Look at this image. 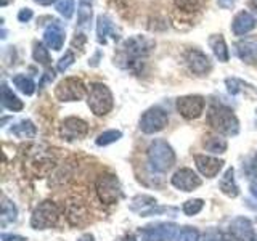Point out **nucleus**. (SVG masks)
I'll return each mask as SVG.
<instances>
[{
	"instance_id": "a211bd4d",
	"label": "nucleus",
	"mask_w": 257,
	"mask_h": 241,
	"mask_svg": "<svg viewBox=\"0 0 257 241\" xmlns=\"http://www.w3.org/2000/svg\"><path fill=\"white\" fill-rule=\"evenodd\" d=\"M235 47H236V55L241 61H244L246 64H257V40L255 39L239 40Z\"/></svg>"
},
{
	"instance_id": "4be33fe9",
	"label": "nucleus",
	"mask_w": 257,
	"mask_h": 241,
	"mask_svg": "<svg viewBox=\"0 0 257 241\" xmlns=\"http://www.w3.org/2000/svg\"><path fill=\"white\" fill-rule=\"evenodd\" d=\"M209 45H211L212 52L215 55V58L222 61V63H227L230 58V53H228V48L227 44H225V39L222 37V34H214L209 37Z\"/></svg>"
},
{
	"instance_id": "412c9836",
	"label": "nucleus",
	"mask_w": 257,
	"mask_h": 241,
	"mask_svg": "<svg viewBox=\"0 0 257 241\" xmlns=\"http://www.w3.org/2000/svg\"><path fill=\"white\" fill-rule=\"evenodd\" d=\"M108 36H112L116 39V28L106 15H100L96 18V39H98L100 44H106Z\"/></svg>"
},
{
	"instance_id": "f3484780",
	"label": "nucleus",
	"mask_w": 257,
	"mask_h": 241,
	"mask_svg": "<svg viewBox=\"0 0 257 241\" xmlns=\"http://www.w3.org/2000/svg\"><path fill=\"white\" fill-rule=\"evenodd\" d=\"M257 26V21L249 12H239L231 23V31L235 36H246Z\"/></svg>"
},
{
	"instance_id": "ddd939ff",
	"label": "nucleus",
	"mask_w": 257,
	"mask_h": 241,
	"mask_svg": "<svg viewBox=\"0 0 257 241\" xmlns=\"http://www.w3.org/2000/svg\"><path fill=\"white\" fill-rule=\"evenodd\" d=\"M185 63H187L188 69L196 76H206L212 68L209 56L201 50H198V48H190V50L185 53Z\"/></svg>"
},
{
	"instance_id": "9b49d317",
	"label": "nucleus",
	"mask_w": 257,
	"mask_h": 241,
	"mask_svg": "<svg viewBox=\"0 0 257 241\" xmlns=\"http://www.w3.org/2000/svg\"><path fill=\"white\" fill-rule=\"evenodd\" d=\"M171 182L177 190L187 191V193L195 191L196 188L201 187V183H203L201 177L193 171V169H188V167H182L179 171H175Z\"/></svg>"
},
{
	"instance_id": "e433bc0d",
	"label": "nucleus",
	"mask_w": 257,
	"mask_h": 241,
	"mask_svg": "<svg viewBox=\"0 0 257 241\" xmlns=\"http://www.w3.org/2000/svg\"><path fill=\"white\" fill-rule=\"evenodd\" d=\"M31 18H32V10H31V8H23V10H20V13H18V20H20L21 23H28Z\"/></svg>"
},
{
	"instance_id": "2f4dec72",
	"label": "nucleus",
	"mask_w": 257,
	"mask_h": 241,
	"mask_svg": "<svg viewBox=\"0 0 257 241\" xmlns=\"http://www.w3.org/2000/svg\"><path fill=\"white\" fill-rule=\"evenodd\" d=\"M56 10L66 20L72 18L76 10V0H56Z\"/></svg>"
},
{
	"instance_id": "7ed1b4c3",
	"label": "nucleus",
	"mask_w": 257,
	"mask_h": 241,
	"mask_svg": "<svg viewBox=\"0 0 257 241\" xmlns=\"http://www.w3.org/2000/svg\"><path fill=\"white\" fill-rule=\"evenodd\" d=\"M148 164L155 172H167L175 164V151L166 140H153L147 150Z\"/></svg>"
},
{
	"instance_id": "5701e85b",
	"label": "nucleus",
	"mask_w": 257,
	"mask_h": 241,
	"mask_svg": "<svg viewBox=\"0 0 257 241\" xmlns=\"http://www.w3.org/2000/svg\"><path fill=\"white\" fill-rule=\"evenodd\" d=\"M2 104L4 108L10 109V111H21L24 108V103L13 93V90H10V87H8L5 82L2 84Z\"/></svg>"
},
{
	"instance_id": "20e7f679",
	"label": "nucleus",
	"mask_w": 257,
	"mask_h": 241,
	"mask_svg": "<svg viewBox=\"0 0 257 241\" xmlns=\"http://www.w3.org/2000/svg\"><path fill=\"white\" fill-rule=\"evenodd\" d=\"M88 108L95 116H106L114 106V96H112L108 85L101 82H93L88 90Z\"/></svg>"
},
{
	"instance_id": "c9c22d12",
	"label": "nucleus",
	"mask_w": 257,
	"mask_h": 241,
	"mask_svg": "<svg viewBox=\"0 0 257 241\" xmlns=\"http://www.w3.org/2000/svg\"><path fill=\"white\" fill-rule=\"evenodd\" d=\"M74 60H76L74 53H72V52H66L63 58L58 61V64H56V69H58L60 72H64V71H66L71 66L72 63H74Z\"/></svg>"
},
{
	"instance_id": "f257e3e1",
	"label": "nucleus",
	"mask_w": 257,
	"mask_h": 241,
	"mask_svg": "<svg viewBox=\"0 0 257 241\" xmlns=\"http://www.w3.org/2000/svg\"><path fill=\"white\" fill-rule=\"evenodd\" d=\"M153 48H155V42L151 39L145 36H134L124 40L117 55L114 56V63L120 68H132L134 64L139 63L140 58L150 55Z\"/></svg>"
},
{
	"instance_id": "c03bdc74",
	"label": "nucleus",
	"mask_w": 257,
	"mask_h": 241,
	"mask_svg": "<svg viewBox=\"0 0 257 241\" xmlns=\"http://www.w3.org/2000/svg\"><path fill=\"white\" fill-rule=\"evenodd\" d=\"M36 4H39V5H50V4H53L55 0H34Z\"/></svg>"
},
{
	"instance_id": "a878e982",
	"label": "nucleus",
	"mask_w": 257,
	"mask_h": 241,
	"mask_svg": "<svg viewBox=\"0 0 257 241\" xmlns=\"http://www.w3.org/2000/svg\"><path fill=\"white\" fill-rule=\"evenodd\" d=\"M13 84H15V87L18 88L21 93L28 95V96L36 92L34 80H32L31 77H28V76H24V74H16L13 77Z\"/></svg>"
},
{
	"instance_id": "dca6fc26",
	"label": "nucleus",
	"mask_w": 257,
	"mask_h": 241,
	"mask_svg": "<svg viewBox=\"0 0 257 241\" xmlns=\"http://www.w3.org/2000/svg\"><path fill=\"white\" fill-rule=\"evenodd\" d=\"M44 42L48 48L58 52L64 44V29L58 21H53L50 26H47L44 32Z\"/></svg>"
},
{
	"instance_id": "79ce46f5",
	"label": "nucleus",
	"mask_w": 257,
	"mask_h": 241,
	"mask_svg": "<svg viewBox=\"0 0 257 241\" xmlns=\"http://www.w3.org/2000/svg\"><path fill=\"white\" fill-rule=\"evenodd\" d=\"M249 190H251V193H252V196L257 199V182H252L251 185H249Z\"/></svg>"
},
{
	"instance_id": "6ab92c4d",
	"label": "nucleus",
	"mask_w": 257,
	"mask_h": 241,
	"mask_svg": "<svg viewBox=\"0 0 257 241\" xmlns=\"http://www.w3.org/2000/svg\"><path fill=\"white\" fill-rule=\"evenodd\" d=\"M230 233H233L241 241H251L254 239V228L252 223L246 217H236L235 220L230 223Z\"/></svg>"
},
{
	"instance_id": "4c0bfd02",
	"label": "nucleus",
	"mask_w": 257,
	"mask_h": 241,
	"mask_svg": "<svg viewBox=\"0 0 257 241\" xmlns=\"http://www.w3.org/2000/svg\"><path fill=\"white\" fill-rule=\"evenodd\" d=\"M2 241H28L20 235H10V233H2Z\"/></svg>"
},
{
	"instance_id": "c756f323",
	"label": "nucleus",
	"mask_w": 257,
	"mask_h": 241,
	"mask_svg": "<svg viewBox=\"0 0 257 241\" xmlns=\"http://www.w3.org/2000/svg\"><path fill=\"white\" fill-rule=\"evenodd\" d=\"M32 58H34V61H37L39 64H42V66H48V64L52 63L50 53H48V48H45V45H42V44H36L34 45Z\"/></svg>"
},
{
	"instance_id": "49530a36",
	"label": "nucleus",
	"mask_w": 257,
	"mask_h": 241,
	"mask_svg": "<svg viewBox=\"0 0 257 241\" xmlns=\"http://www.w3.org/2000/svg\"><path fill=\"white\" fill-rule=\"evenodd\" d=\"M8 4V0H2V7H5Z\"/></svg>"
},
{
	"instance_id": "bb28decb",
	"label": "nucleus",
	"mask_w": 257,
	"mask_h": 241,
	"mask_svg": "<svg viewBox=\"0 0 257 241\" xmlns=\"http://www.w3.org/2000/svg\"><path fill=\"white\" fill-rule=\"evenodd\" d=\"M228 143L222 137H207L204 140V148L209 153H214V155H222V153L227 151Z\"/></svg>"
},
{
	"instance_id": "aec40b11",
	"label": "nucleus",
	"mask_w": 257,
	"mask_h": 241,
	"mask_svg": "<svg viewBox=\"0 0 257 241\" xmlns=\"http://www.w3.org/2000/svg\"><path fill=\"white\" fill-rule=\"evenodd\" d=\"M219 188L223 195L228 198H236L239 195V188L235 180V169L233 167H228L227 171H225V174L222 175V179L219 182Z\"/></svg>"
},
{
	"instance_id": "2eb2a0df",
	"label": "nucleus",
	"mask_w": 257,
	"mask_h": 241,
	"mask_svg": "<svg viewBox=\"0 0 257 241\" xmlns=\"http://www.w3.org/2000/svg\"><path fill=\"white\" fill-rule=\"evenodd\" d=\"M66 219L71 225L74 227H80L88 220V207L85 206V203H82L80 199H69L66 203Z\"/></svg>"
},
{
	"instance_id": "37998d69",
	"label": "nucleus",
	"mask_w": 257,
	"mask_h": 241,
	"mask_svg": "<svg viewBox=\"0 0 257 241\" xmlns=\"http://www.w3.org/2000/svg\"><path fill=\"white\" fill-rule=\"evenodd\" d=\"M247 5H249V8H251L252 12L257 13V0H249V4H247Z\"/></svg>"
},
{
	"instance_id": "f704fd0d",
	"label": "nucleus",
	"mask_w": 257,
	"mask_h": 241,
	"mask_svg": "<svg viewBox=\"0 0 257 241\" xmlns=\"http://www.w3.org/2000/svg\"><path fill=\"white\" fill-rule=\"evenodd\" d=\"M225 84H227V87H228V92H230L231 95H236V93H239L241 90H243V87H249L247 84H244V82H243V80L235 79V77L227 79V80H225Z\"/></svg>"
},
{
	"instance_id": "de8ad7c7",
	"label": "nucleus",
	"mask_w": 257,
	"mask_h": 241,
	"mask_svg": "<svg viewBox=\"0 0 257 241\" xmlns=\"http://www.w3.org/2000/svg\"><path fill=\"white\" fill-rule=\"evenodd\" d=\"M254 241H257V236H255V238H254Z\"/></svg>"
},
{
	"instance_id": "b1692460",
	"label": "nucleus",
	"mask_w": 257,
	"mask_h": 241,
	"mask_svg": "<svg viewBox=\"0 0 257 241\" xmlns=\"http://www.w3.org/2000/svg\"><path fill=\"white\" fill-rule=\"evenodd\" d=\"M92 5L93 0H79V8H77V24L79 28L87 29L90 26L92 20Z\"/></svg>"
},
{
	"instance_id": "0eeeda50",
	"label": "nucleus",
	"mask_w": 257,
	"mask_h": 241,
	"mask_svg": "<svg viewBox=\"0 0 257 241\" xmlns=\"http://www.w3.org/2000/svg\"><path fill=\"white\" fill-rule=\"evenodd\" d=\"M55 96L60 101H80L85 96V85L79 77H66L56 85Z\"/></svg>"
},
{
	"instance_id": "4468645a",
	"label": "nucleus",
	"mask_w": 257,
	"mask_h": 241,
	"mask_svg": "<svg viewBox=\"0 0 257 241\" xmlns=\"http://www.w3.org/2000/svg\"><path fill=\"white\" fill-rule=\"evenodd\" d=\"M195 164L199 174L206 177V179H214V177L219 175V172L223 167V159L214 158V156H207V155H195Z\"/></svg>"
},
{
	"instance_id": "72a5a7b5",
	"label": "nucleus",
	"mask_w": 257,
	"mask_h": 241,
	"mask_svg": "<svg viewBox=\"0 0 257 241\" xmlns=\"http://www.w3.org/2000/svg\"><path fill=\"white\" fill-rule=\"evenodd\" d=\"M201 4V0H174V5L182 12H195L198 10V7Z\"/></svg>"
},
{
	"instance_id": "58836bf2",
	"label": "nucleus",
	"mask_w": 257,
	"mask_h": 241,
	"mask_svg": "<svg viewBox=\"0 0 257 241\" xmlns=\"http://www.w3.org/2000/svg\"><path fill=\"white\" fill-rule=\"evenodd\" d=\"M53 79H55V72H53V71H47V72H45V76L42 77V82H40L39 87H44L47 82H52Z\"/></svg>"
},
{
	"instance_id": "f8f14e48",
	"label": "nucleus",
	"mask_w": 257,
	"mask_h": 241,
	"mask_svg": "<svg viewBox=\"0 0 257 241\" xmlns=\"http://www.w3.org/2000/svg\"><path fill=\"white\" fill-rule=\"evenodd\" d=\"M179 231L175 223H156L142 230L143 241H172Z\"/></svg>"
},
{
	"instance_id": "6e6552de",
	"label": "nucleus",
	"mask_w": 257,
	"mask_h": 241,
	"mask_svg": "<svg viewBox=\"0 0 257 241\" xmlns=\"http://www.w3.org/2000/svg\"><path fill=\"white\" fill-rule=\"evenodd\" d=\"M167 123H169L167 112L164 109L155 106V108H150L143 112L139 126L143 134H158L161 131H164Z\"/></svg>"
},
{
	"instance_id": "1a4fd4ad",
	"label": "nucleus",
	"mask_w": 257,
	"mask_h": 241,
	"mask_svg": "<svg viewBox=\"0 0 257 241\" xmlns=\"http://www.w3.org/2000/svg\"><path fill=\"white\" fill-rule=\"evenodd\" d=\"M206 100L201 95H185L180 96L175 103V108L179 114L185 119H198L204 112Z\"/></svg>"
},
{
	"instance_id": "a19ab883",
	"label": "nucleus",
	"mask_w": 257,
	"mask_h": 241,
	"mask_svg": "<svg viewBox=\"0 0 257 241\" xmlns=\"http://www.w3.org/2000/svg\"><path fill=\"white\" fill-rule=\"evenodd\" d=\"M77 241H95V236L92 235V233H84L82 236H79Z\"/></svg>"
},
{
	"instance_id": "39448f33",
	"label": "nucleus",
	"mask_w": 257,
	"mask_h": 241,
	"mask_svg": "<svg viewBox=\"0 0 257 241\" xmlns=\"http://www.w3.org/2000/svg\"><path fill=\"white\" fill-rule=\"evenodd\" d=\"M61 217V209L53 201H42L31 215V227L34 230H47L58 223Z\"/></svg>"
},
{
	"instance_id": "a18cd8bd",
	"label": "nucleus",
	"mask_w": 257,
	"mask_h": 241,
	"mask_svg": "<svg viewBox=\"0 0 257 241\" xmlns=\"http://www.w3.org/2000/svg\"><path fill=\"white\" fill-rule=\"evenodd\" d=\"M254 166H255V169H257V155H255V158H254Z\"/></svg>"
},
{
	"instance_id": "473e14b6",
	"label": "nucleus",
	"mask_w": 257,
	"mask_h": 241,
	"mask_svg": "<svg viewBox=\"0 0 257 241\" xmlns=\"http://www.w3.org/2000/svg\"><path fill=\"white\" fill-rule=\"evenodd\" d=\"M177 241H199V231L193 227H185L179 231Z\"/></svg>"
},
{
	"instance_id": "393cba45",
	"label": "nucleus",
	"mask_w": 257,
	"mask_h": 241,
	"mask_svg": "<svg viewBox=\"0 0 257 241\" xmlns=\"http://www.w3.org/2000/svg\"><path fill=\"white\" fill-rule=\"evenodd\" d=\"M10 132L18 137V139H34L36 134H37V129L34 124L31 123V120L24 119V120H21V123L15 124L10 129Z\"/></svg>"
},
{
	"instance_id": "9d476101",
	"label": "nucleus",
	"mask_w": 257,
	"mask_h": 241,
	"mask_svg": "<svg viewBox=\"0 0 257 241\" xmlns=\"http://www.w3.org/2000/svg\"><path fill=\"white\" fill-rule=\"evenodd\" d=\"M88 134V124L80 117H66L60 126V137L63 140L74 142L80 140Z\"/></svg>"
},
{
	"instance_id": "423d86ee",
	"label": "nucleus",
	"mask_w": 257,
	"mask_h": 241,
	"mask_svg": "<svg viewBox=\"0 0 257 241\" xmlns=\"http://www.w3.org/2000/svg\"><path fill=\"white\" fill-rule=\"evenodd\" d=\"M96 195L100 201L104 204H116L122 196V190H120L119 179L112 174H103L96 179L95 183Z\"/></svg>"
},
{
	"instance_id": "ea45409f",
	"label": "nucleus",
	"mask_w": 257,
	"mask_h": 241,
	"mask_svg": "<svg viewBox=\"0 0 257 241\" xmlns=\"http://www.w3.org/2000/svg\"><path fill=\"white\" fill-rule=\"evenodd\" d=\"M217 2H219V5L222 8H230L233 4H235V0H217Z\"/></svg>"
},
{
	"instance_id": "cd10ccee",
	"label": "nucleus",
	"mask_w": 257,
	"mask_h": 241,
	"mask_svg": "<svg viewBox=\"0 0 257 241\" xmlns=\"http://www.w3.org/2000/svg\"><path fill=\"white\" fill-rule=\"evenodd\" d=\"M16 217H18V209H16V206L12 203L10 199L4 196V203H2V225L15 222Z\"/></svg>"
},
{
	"instance_id": "c85d7f7f",
	"label": "nucleus",
	"mask_w": 257,
	"mask_h": 241,
	"mask_svg": "<svg viewBox=\"0 0 257 241\" xmlns=\"http://www.w3.org/2000/svg\"><path fill=\"white\" fill-rule=\"evenodd\" d=\"M203 207H204V201L201 199V198H195V199H188V201H185L183 206H182V211L185 215H196L199 214L201 211H203Z\"/></svg>"
},
{
	"instance_id": "f03ea898",
	"label": "nucleus",
	"mask_w": 257,
	"mask_h": 241,
	"mask_svg": "<svg viewBox=\"0 0 257 241\" xmlns=\"http://www.w3.org/2000/svg\"><path fill=\"white\" fill-rule=\"evenodd\" d=\"M207 123L215 132L227 137H235L239 132V120L228 106L214 103L207 111Z\"/></svg>"
},
{
	"instance_id": "7c9ffc66",
	"label": "nucleus",
	"mask_w": 257,
	"mask_h": 241,
	"mask_svg": "<svg viewBox=\"0 0 257 241\" xmlns=\"http://www.w3.org/2000/svg\"><path fill=\"white\" fill-rule=\"evenodd\" d=\"M120 137H122V132L120 131H106L96 137L95 143L98 145V147H108L111 143H116Z\"/></svg>"
}]
</instances>
